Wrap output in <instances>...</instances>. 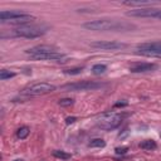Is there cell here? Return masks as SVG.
<instances>
[{"instance_id":"1","label":"cell","mask_w":161,"mask_h":161,"mask_svg":"<svg viewBox=\"0 0 161 161\" xmlns=\"http://www.w3.org/2000/svg\"><path fill=\"white\" fill-rule=\"evenodd\" d=\"M83 28L94 31H132L137 26L128 21L116 19H98L84 23Z\"/></svg>"},{"instance_id":"2","label":"cell","mask_w":161,"mask_h":161,"mask_svg":"<svg viewBox=\"0 0 161 161\" xmlns=\"http://www.w3.org/2000/svg\"><path fill=\"white\" fill-rule=\"evenodd\" d=\"M48 28L43 25H20L15 29H13L9 34V36L14 38H38L47 33Z\"/></svg>"},{"instance_id":"3","label":"cell","mask_w":161,"mask_h":161,"mask_svg":"<svg viewBox=\"0 0 161 161\" xmlns=\"http://www.w3.org/2000/svg\"><path fill=\"white\" fill-rule=\"evenodd\" d=\"M122 122V116L119 113H116V112H107V113H103L96 122L97 127H99L101 130H104V131H111V130H114L117 128Z\"/></svg>"},{"instance_id":"4","label":"cell","mask_w":161,"mask_h":161,"mask_svg":"<svg viewBox=\"0 0 161 161\" xmlns=\"http://www.w3.org/2000/svg\"><path fill=\"white\" fill-rule=\"evenodd\" d=\"M104 84L97 80H80V82H75V83H67L64 86H62L60 88L63 91H93V89H98L101 87H103Z\"/></svg>"},{"instance_id":"5","label":"cell","mask_w":161,"mask_h":161,"mask_svg":"<svg viewBox=\"0 0 161 161\" xmlns=\"http://www.w3.org/2000/svg\"><path fill=\"white\" fill-rule=\"evenodd\" d=\"M55 91V86L47 83V82H40V83H34L26 88L23 89V94L26 96H42V94H47Z\"/></svg>"},{"instance_id":"6","label":"cell","mask_w":161,"mask_h":161,"mask_svg":"<svg viewBox=\"0 0 161 161\" xmlns=\"http://www.w3.org/2000/svg\"><path fill=\"white\" fill-rule=\"evenodd\" d=\"M136 53L145 57H161V42L138 44L136 48Z\"/></svg>"},{"instance_id":"7","label":"cell","mask_w":161,"mask_h":161,"mask_svg":"<svg viewBox=\"0 0 161 161\" xmlns=\"http://www.w3.org/2000/svg\"><path fill=\"white\" fill-rule=\"evenodd\" d=\"M89 45L92 48H97V49H103V50H117V49H122L126 47L125 43H119V42H104V40H96L89 43Z\"/></svg>"},{"instance_id":"8","label":"cell","mask_w":161,"mask_h":161,"mask_svg":"<svg viewBox=\"0 0 161 161\" xmlns=\"http://www.w3.org/2000/svg\"><path fill=\"white\" fill-rule=\"evenodd\" d=\"M59 52L57 48L48 45V44H42V45H35L33 48H29L28 50H25V53L30 57L33 55H43V54H50V53H57Z\"/></svg>"},{"instance_id":"9","label":"cell","mask_w":161,"mask_h":161,"mask_svg":"<svg viewBox=\"0 0 161 161\" xmlns=\"http://www.w3.org/2000/svg\"><path fill=\"white\" fill-rule=\"evenodd\" d=\"M157 64L155 63H146V62H136L130 65V72L132 73H143V72H150L157 69Z\"/></svg>"},{"instance_id":"10","label":"cell","mask_w":161,"mask_h":161,"mask_svg":"<svg viewBox=\"0 0 161 161\" xmlns=\"http://www.w3.org/2000/svg\"><path fill=\"white\" fill-rule=\"evenodd\" d=\"M24 14L26 13H23V11H18V10H3L0 13V20L1 23H9L10 20H14V19H18L20 16H23Z\"/></svg>"},{"instance_id":"11","label":"cell","mask_w":161,"mask_h":161,"mask_svg":"<svg viewBox=\"0 0 161 161\" xmlns=\"http://www.w3.org/2000/svg\"><path fill=\"white\" fill-rule=\"evenodd\" d=\"M122 4L127 5V6H140V9H143V6L152 8L157 3H155V1H123Z\"/></svg>"},{"instance_id":"12","label":"cell","mask_w":161,"mask_h":161,"mask_svg":"<svg viewBox=\"0 0 161 161\" xmlns=\"http://www.w3.org/2000/svg\"><path fill=\"white\" fill-rule=\"evenodd\" d=\"M140 147H141L142 150H148V151H151V150H156V148H157V145H156V142H155L153 140H145V141H142V142L140 143Z\"/></svg>"},{"instance_id":"13","label":"cell","mask_w":161,"mask_h":161,"mask_svg":"<svg viewBox=\"0 0 161 161\" xmlns=\"http://www.w3.org/2000/svg\"><path fill=\"white\" fill-rule=\"evenodd\" d=\"M52 155H53L54 157L59 158V160H69V158L72 157L70 153H68V152H65V151H62V150H54V151H52Z\"/></svg>"},{"instance_id":"14","label":"cell","mask_w":161,"mask_h":161,"mask_svg":"<svg viewBox=\"0 0 161 161\" xmlns=\"http://www.w3.org/2000/svg\"><path fill=\"white\" fill-rule=\"evenodd\" d=\"M29 133H30L29 127H28V126H23V127H20V128L16 131V137L20 138V140H24V138H26V137L29 136Z\"/></svg>"},{"instance_id":"15","label":"cell","mask_w":161,"mask_h":161,"mask_svg":"<svg viewBox=\"0 0 161 161\" xmlns=\"http://www.w3.org/2000/svg\"><path fill=\"white\" fill-rule=\"evenodd\" d=\"M106 70H107V65H104V64H94L92 67V73L96 74V75H101Z\"/></svg>"},{"instance_id":"16","label":"cell","mask_w":161,"mask_h":161,"mask_svg":"<svg viewBox=\"0 0 161 161\" xmlns=\"http://www.w3.org/2000/svg\"><path fill=\"white\" fill-rule=\"evenodd\" d=\"M104 146H106V141L102 138H93L88 143V147H104Z\"/></svg>"},{"instance_id":"17","label":"cell","mask_w":161,"mask_h":161,"mask_svg":"<svg viewBox=\"0 0 161 161\" xmlns=\"http://www.w3.org/2000/svg\"><path fill=\"white\" fill-rule=\"evenodd\" d=\"M16 74L14 72H10V70H6V69H1L0 70V79L1 80H6V79H10L13 77H15Z\"/></svg>"},{"instance_id":"18","label":"cell","mask_w":161,"mask_h":161,"mask_svg":"<svg viewBox=\"0 0 161 161\" xmlns=\"http://www.w3.org/2000/svg\"><path fill=\"white\" fill-rule=\"evenodd\" d=\"M82 70H83V67H73V68L65 69V70H64V74H68V75H74V74H79Z\"/></svg>"},{"instance_id":"19","label":"cell","mask_w":161,"mask_h":161,"mask_svg":"<svg viewBox=\"0 0 161 161\" xmlns=\"http://www.w3.org/2000/svg\"><path fill=\"white\" fill-rule=\"evenodd\" d=\"M58 103H59L60 107H69V106H72L74 103V101L72 98H62Z\"/></svg>"},{"instance_id":"20","label":"cell","mask_w":161,"mask_h":161,"mask_svg":"<svg viewBox=\"0 0 161 161\" xmlns=\"http://www.w3.org/2000/svg\"><path fill=\"white\" fill-rule=\"evenodd\" d=\"M127 151H128V147H116L114 148V152L117 155H125Z\"/></svg>"},{"instance_id":"21","label":"cell","mask_w":161,"mask_h":161,"mask_svg":"<svg viewBox=\"0 0 161 161\" xmlns=\"http://www.w3.org/2000/svg\"><path fill=\"white\" fill-rule=\"evenodd\" d=\"M77 121V117H67L65 118V123L67 125H72V123H74Z\"/></svg>"},{"instance_id":"22","label":"cell","mask_w":161,"mask_h":161,"mask_svg":"<svg viewBox=\"0 0 161 161\" xmlns=\"http://www.w3.org/2000/svg\"><path fill=\"white\" fill-rule=\"evenodd\" d=\"M155 18L161 20V9H157V11H156V14H155Z\"/></svg>"},{"instance_id":"23","label":"cell","mask_w":161,"mask_h":161,"mask_svg":"<svg viewBox=\"0 0 161 161\" xmlns=\"http://www.w3.org/2000/svg\"><path fill=\"white\" fill-rule=\"evenodd\" d=\"M125 106H127V103H126V102H125V103L118 102V103H116V104H114V107H125Z\"/></svg>"},{"instance_id":"24","label":"cell","mask_w":161,"mask_h":161,"mask_svg":"<svg viewBox=\"0 0 161 161\" xmlns=\"http://www.w3.org/2000/svg\"><path fill=\"white\" fill-rule=\"evenodd\" d=\"M14 161H24V160H21V158H16V160H14Z\"/></svg>"},{"instance_id":"25","label":"cell","mask_w":161,"mask_h":161,"mask_svg":"<svg viewBox=\"0 0 161 161\" xmlns=\"http://www.w3.org/2000/svg\"><path fill=\"white\" fill-rule=\"evenodd\" d=\"M160 138H161V132H160Z\"/></svg>"}]
</instances>
